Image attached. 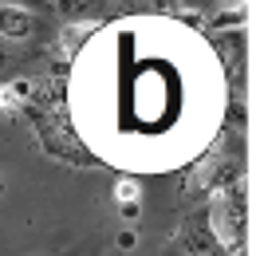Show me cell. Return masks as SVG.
Instances as JSON below:
<instances>
[{
	"label": "cell",
	"mask_w": 260,
	"mask_h": 256,
	"mask_svg": "<svg viewBox=\"0 0 260 256\" xmlns=\"http://www.w3.org/2000/svg\"><path fill=\"white\" fill-rule=\"evenodd\" d=\"M205 221H209L213 237L225 252H244V240H248V189L237 185V189L213 197Z\"/></svg>",
	"instance_id": "1"
},
{
	"label": "cell",
	"mask_w": 260,
	"mask_h": 256,
	"mask_svg": "<svg viewBox=\"0 0 260 256\" xmlns=\"http://www.w3.org/2000/svg\"><path fill=\"white\" fill-rule=\"evenodd\" d=\"M178 248L185 256H221V252H225V248L217 244V237H213V229H209L205 217H189V221H181Z\"/></svg>",
	"instance_id": "4"
},
{
	"label": "cell",
	"mask_w": 260,
	"mask_h": 256,
	"mask_svg": "<svg viewBox=\"0 0 260 256\" xmlns=\"http://www.w3.org/2000/svg\"><path fill=\"white\" fill-rule=\"evenodd\" d=\"M244 24H248V8H244V4H221V8L209 12V28H217V32L244 28Z\"/></svg>",
	"instance_id": "8"
},
{
	"label": "cell",
	"mask_w": 260,
	"mask_h": 256,
	"mask_svg": "<svg viewBox=\"0 0 260 256\" xmlns=\"http://www.w3.org/2000/svg\"><path fill=\"white\" fill-rule=\"evenodd\" d=\"M95 28H99L95 20H83V24H71V28H63V32H59V44H55V59H71V55L79 51L83 36H91Z\"/></svg>",
	"instance_id": "7"
},
{
	"label": "cell",
	"mask_w": 260,
	"mask_h": 256,
	"mask_svg": "<svg viewBox=\"0 0 260 256\" xmlns=\"http://www.w3.org/2000/svg\"><path fill=\"white\" fill-rule=\"evenodd\" d=\"M244 185V166L237 158H213L201 166V174L193 177V193L197 197H221V193Z\"/></svg>",
	"instance_id": "2"
},
{
	"label": "cell",
	"mask_w": 260,
	"mask_h": 256,
	"mask_svg": "<svg viewBox=\"0 0 260 256\" xmlns=\"http://www.w3.org/2000/svg\"><path fill=\"white\" fill-rule=\"evenodd\" d=\"M114 197H118V209H142V193H138V185L130 177H122L114 185Z\"/></svg>",
	"instance_id": "9"
},
{
	"label": "cell",
	"mask_w": 260,
	"mask_h": 256,
	"mask_svg": "<svg viewBox=\"0 0 260 256\" xmlns=\"http://www.w3.org/2000/svg\"><path fill=\"white\" fill-rule=\"evenodd\" d=\"M32 107L40 111V118H48V122H63V118H67V79H63V75H51V79L36 83Z\"/></svg>",
	"instance_id": "3"
},
{
	"label": "cell",
	"mask_w": 260,
	"mask_h": 256,
	"mask_svg": "<svg viewBox=\"0 0 260 256\" xmlns=\"http://www.w3.org/2000/svg\"><path fill=\"white\" fill-rule=\"evenodd\" d=\"M36 95V79H12V83H0V111L4 114H16L24 107H32Z\"/></svg>",
	"instance_id": "6"
},
{
	"label": "cell",
	"mask_w": 260,
	"mask_h": 256,
	"mask_svg": "<svg viewBox=\"0 0 260 256\" xmlns=\"http://www.w3.org/2000/svg\"><path fill=\"white\" fill-rule=\"evenodd\" d=\"M36 32V16L24 4H0V36L4 40H28Z\"/></svg>",
	"instance_id": "5"
},
{
	"label": "cell",
	"mask_w": 260,
	"mask_h": 256,
	"mask_svg": "<svg viewBox=\"0 0 260 256\" xmlns=\"http://www.w3.org/2000/svg\"><path fill=\"white\" fill-rule=\"evenodd\" d=\"M134 244H138V233H134V229H122V233H118V248H134Z\"/></svg>",
	"instance_id": "10"
}]
</instances>
